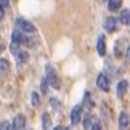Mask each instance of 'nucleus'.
Wrapping results in <instances>:
<instances>
[{
  "mask_svg": "<svg viewBox=\"0 0 130 130\" xmlns=\"http://www.w3.org/2000/svg\"><path fill=\"white\" fill-rule=\"evenodd\" d=\"M16 26H18L19 31H23L24 34H29V36H31V34H36V31H37L32 23H29L27 19H23V18L16 19Z\"/></svg>",
  "mask_w": 130,
  "mask_h": 130,
  "instance_id": "obj_1",
  "label": "nucleus"
},
{
  "mask_svg": "<svg viewBox=\"0 0 130 130\" xmlns=\"http://www.w3.org/2000/svg\"><path fill=\"white\" fill-rule=\"evenodd\" d=\"M47 84L50 87L59 88V79L56 77V72H55V68L52 64H47Z\"/></svg>",
  "mask_w": 130,
  "mask_h": 130,
  "instance_id": "obj_2",
  "label": "nucleus"
},
{
  "mask_svg": "<svg viewBox=\"0 0 130 130\" xmlns=\"http://www.w3.org/2000/svg\"><path fill=\"white\" fill-rule=\"evenodd\" d=\"M84 128H95V130H98V128H101V125H100V122H98V119L92 116V114H87L85 119H84Z\"/></svg>",
  "mask_w": 130,
  "mask_h": 130,
  "instance_id": "obj_3",
  "label": "nucleus"
},
{
  "mask_svg": "<svg viewBox=\"0 0 130 130\" xmlns=\"http://www.w3.org/2000/svg\"><path fill=\"white\" fill-rule=\"evenodd\" d=\"M96 85L100 90H103V92H108L109 90V77L106 74H100L98 79H96Z\"/></svg>",
  "mask_w": 130,
  "mask_h": 130,
  "instance_id": "obj_4",
  "label": "nucleus"
},
{
  "mask_svg": "<svg viewBox=\"0 0 130 130\" xmlns=\"http://www.w3.org/2000/svg\"><path fill=\"white\" fill-rule=\"evenodd\" d=\"M82 119V106H76L71 111V124L72 125H77Z\"/></svg>",
  "mask_w": 130,
  "mask_h": 130,
  "instance_id": "obj_5",
  "label": "nucleus"
},
{
  "mask_svg": "<svg viewBox=\"0 0 130 130\" xmlns=\"http://www.w3.org/2000/svg\"><path fill=\"white\" fill-rule=\"evenodd\" d=\"M116 27H117V19L116 18L109 16V18L104 19V31H106V32H114Z\"/></svg>",
  "mask_w": 130,
  "mask_h": 130,
  "instance_id": "obj_6",
  "label": "nucleus"
},
{
  "mask_svg": "<svg viewBox=\"0 0 130 130\" xmlns=\"http://www.w3.org/2000/svg\"><path fill=\"white\" fill-rule=\"evenodd\" d=\"M27 36H29V34H27ZM27 36H26L23 31H19V29H18V31H13V34H11V40L21 45V43H24V40H26Z\"/></svg>",
  "mask_w": 130,
  "mask_h": 130,
  "instance_id": "obj_7",
  "label": "nucleus"
},
{
  "mask_svg": "<svg viewBox=\"0 0 130 130\" xmlns=\"http://www.w3.org/2000/svg\"><path fill=\"white\" fill-rule=\"evenodd\" d=\"M128 125H130V116L125 111H122L121 116H119V127H121V128H127Z\"/></svg>",
  "mask_w": 130,
  "mask_h": 130,
  "instance_id": "obj_8",
  "label": "nucleus"
},
{
  "mask_svg": "<svg viewBox=\"0 0 130 130\" xmlns=\"http://www.w3.org/2000/svg\"><path fill=\"white\" fill-rule=\"evenodd\" d=\"M26 127V117L23 114H18L13 121V128H24Z\"/></svg>",
  "mask_w": 130,
  "mask_h": 130,
  "instance_id": "obj_9",
  "label": "nucleus"
},
{
  "mask_svg": "<svg viewBox=\"0 0 130 130\" xmlns=\"http://www.w3.org/2000/svg\"><path fill=\"white\" fill-rule=\"evenodd\" d=\"M127 88H128V82H127V80H121V82L117 84V96H119V98H124V95H125Z\"/></svg>",
  "mask_w": 130,
  "mask_h": 130,
  "instance_id": "obj_10",
  "label": "nucleus"
},
{
  "mask_svg": "<svg viewBox=\"0 0 130 130\" xmlns=\"http://www.w3.org/2000/svg\"><path fill=\"white\" fill-rule=\"evenodd\" d=\"M98 55H101V56H104L106 55V40H104V37H98Z\"/></svg>",
  "mask_w": 130,
  "mask_h": 130,
  "instance_id": "obj_11",
  "label": "nucleus"
},
{
  "mask_svg": "<svg viewBox=\"0 0 130 130\" xmlns=\"http://www.w3.org/2000/svg\"><path fill=\"white\" fill-rule=\"evenodd\" d=\"M119 19H121L122 24H130V10H122Z\"/></svg>",
  "mask_w": 130,
  "mask_h": 130,
  "instance_id": "obj_12",
  "label": "nucleus"
},
{
  "mask_svg": "<svg viewBox=\"0 0 130 130\" xmlns=\"http://www.w3.org/2000/svg\"><path fill=\"white\" fill-rule=\"evenodd\" d=\"M10 71V63L5 58H0V74H7Z\"/></svg>",
  "mask_w": 130,
  "mask_h": 130,
  "instance_id": "obj_13",
  "label": "nucleus"
},
{
  "mask_svg": "<svg viewBox=\"0 0 130 130\" xmlns=\"http://www.w3.org/2000/svg\"><path fill=\"white\" fill-rule=\"evenodd\" d=\"M24 43H26L29 48H36L37 45H39V39H37V37H26Z\"/></svg>",
  "mask_w": 130,
  "mask_h": 130,
  "instance_id": "obj_14",
  "label": "nucleus"
},
{
  "mask_svg": "<svg viewBox=\"0 0 130 130\" xmlns=\"http://www.w3.org/2000/svg\"><path fill=\"white\" fill-rule=\"evenodd\" d=\"M121 5H122V0H109V10L111 11H116L117 8H121Z\"/></svg>",
  "mask_w": 130,
  "mask_h": 130,
  "instance_id": "obj_15",
  "label": "nucleus"
},
{
  "mask_svg": "<svg viewBox=\"0 0 130 130\" xmlns=\"http://www.w3.org/2000/svg\"><path fill=\"white\" fill-rule=\"evenodd\" d=\"M31 101H32V106H40V95H39L37 92H34L32 95H31Z\"/></svg>",
  "mask_w": 130,
  "mask_h": 130,
  "instance_id": "obj_16",
  "label": "nucleus"
},
{
  "mask_svg": "<svg viewBox=\"0 0 130 130\" xmlns=\"http://www.w3.org/2000/svg\"><path fill=\"white\" fill-rule=\"evenodd\" d=\"M16 56H18V61L23 64V63H26L27 59H29V53H27V52H18Z\"/></svg>",
  "mask_w": 130,
  "mask_h": 130,
  "instance_id": "obj_17",
  "label": "nucleus"
},
{
  "mask_svg": "<svg viewBox=\"0 0 130 130\" xmlns=\"http://www.w3.org/2000/svg\"><path fill=\"white\" fill-rule=\"evenodd\" d=\"M42 125H43V128H48L50 127V116H48L47 112L42 116Z\"/></svg>",
  "mask_w": 130,
  "mask_h": 130,
  "instance_id": "obj_18",
  "label": "nucleus"
},
{
  "mask_svg": "<svg viewBox=\"0 0 130 130\" xmlns=\"http://www.w3.org/2000/svg\"><path fill=\"white\" fill-rule=\"evenodd\" d=\"M11 53L13 55H18V52H19V43H16V42H13V45H11Z\"/></svg>",
  "mask_w": 130,
  "mask_h": 130,
  "instance_id": "obj_19",
  "label": "nucleus"
},
{
  "mask_svg": "<svg viewBox=\"0 0 130 130\" xmlns=\"http://www.w3.org/2000/svg\"><path fill=\"white\" fill-rule=\"evenodd\" d=\"M84 106H85V108H90V106H92V101H90V95H88V93L85 95V101H84Z\"/></svg>",
  "mask_w": 130,
  "mask_h": 130,
  "instance_id": "obj_20",
  "label": "nucleus"
},
{
  "mask_svg": "<svg viewBox=\"0 0 130 130\" xmlns=\"http://www.w3.org/2000/svg\"><path fill=\"white\" fill-rule=\"evenodd\" d=\"M0 128H13V125H10V124L5 121V122H2L0 124Z\"/></svg>",
  "mask_w": 130,
  "mask_h": 130,
  "instance_id": "obj_21",
  "label": "nucleus"
},
{
  "mask_svg": "<svg viewBox=\"0 0 130 130\" xmlns=\"http://www.w3.org/2000/svg\"><path fill=\"white\" fill-rule=\"evenodd\" d=\"M125 59H127V63H130V45L127 47V52H125Z\"/></svg>",
  "mask_w": 130,
  "mask_h": 130,
  "instance_id": "obj_22",
  "label": "nucleus"
},
{
  "mask_svg": "<svg viewBox=\"0 0 130 130\" xmlns=\"http://www.w3.org/2000/svg\"><path fill=\"white\" fill-rule=\"evenodd\" d=\"M5 16V7H2V5H0V19H2Z\"/></svg>",
  "mask_w": 130,
  "mask_h": 130,
  "instance_id": "obj_23",
  "label": "nucleus"
},
{
  "mask_svg": "<svg viewBox=\"0 0 130 130\" xmlns=\"http://www.w3.org/2000/svg\"><path fill=\"white\" fill-rule=\"evenodd\" d=\"M0 5L2 7H8V0H0Z\"/></svg>",
  "mask_w": 130,
  "mask_h": 130,
  "instance_id": "obj_24",
  "label": "nucleus"
},
{
  "mask_svg": "<svg viewBox=\"0 0 130 130\" xmlns=\"http://www.w3.org/2000/svg\"><path fill=\"white\" fill-rule=\"evenodd\" d=\"M3 50H5V43H3V42H0V53H2Z\"/></svg>",
  "mask_w": 130,
  "mask_h": 130,
  "instance_id": "obj_25",
  "label": "nucleus"
}]
</instances>
